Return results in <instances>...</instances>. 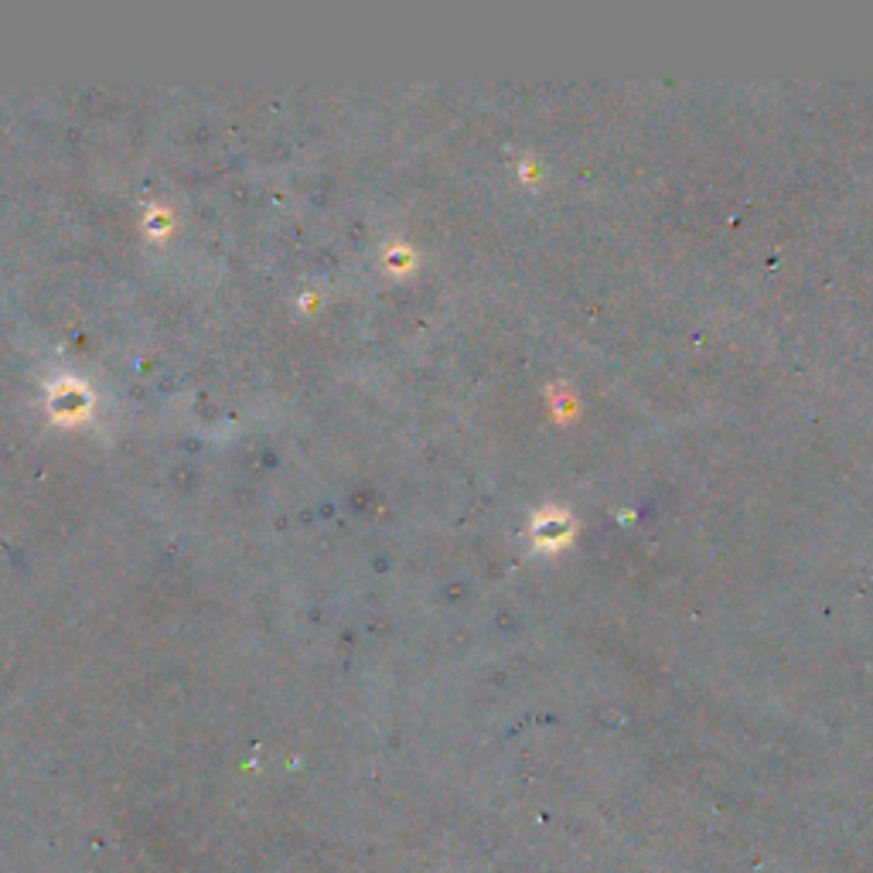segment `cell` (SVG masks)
<instances>
[{"instance_id":"1","label":"cell","mask_w":873,"mask_h":873,"mask_svg":"<svg viewBox=\"0 0 873 873\" xmlns=\"http://www.w3.org/2000/svg\"><path fill=\"white\" fill-rule=\"evenodd\" d=\"M567 536H570V519H567V515H560V519L543 522V529H539V539H546V543H550V546L563 543V539H567Z\"/></svg>"}]
</instances>
